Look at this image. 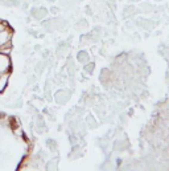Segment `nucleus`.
Returning a JSON list of instances; mask_svg holds the SVG:
<instances>
[{
	"instance_id": "1",
	"label": "nucleus",
	"mask_w": 169,
	"mask_h": 171,
	"mask_svg": "<svg viewBox=\"0 0 169 171\" xmlns=\"http://www.w3.org/2000/svg\"><path fill=\"white\" fill-rule=\"evenodd\" d=\"M8 66H10V60H8V57L4 56V54H0V72H4Z\"/></svg>"
}]
</instances>
